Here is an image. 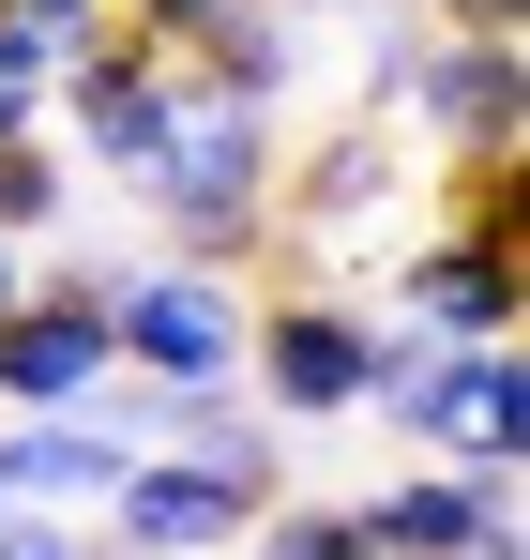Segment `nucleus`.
<instances>
[{"label": "nucleus", "mask_w": 530, "mask_h": 560, "mask_svg": "<svg viewBox=\"0 0 530 560\" xmlns=\"http://www.w3.org/2000/svg\"><path fill=\"white\" fill-rule=\"evenodd\" d=\"M273 167H288V106H243V92H182V121L152 137V228H168V258H212V273H258L273 258Z\"/></svg>", "instance_id": "obj_1"}, {"label": "nucleus", "mask_w": 530, "mask_h": 560, "mask_svg": "<svg viewBox=\"0 0 530 560\" xmlns=\"http://www.w3.org/2000/svg\"><path fill=\"white\" fill-rule=\"evenodd\" d=\"M364 409L410 440V455H454V469H530V349L516 334H394Z\"/></svg>", "instance_id": "obj_2"}, {"label": "nucleus", "mask_w": 530, "mask_h": 560, "mask_svg": "<svg viewBox=\"0 0 530 560\" xmlns=\"http://www.w3.org/2000/svg\"><path fill=\"white\" fill-rule=\"evenodd\" d=\"M379 349H394V318H364L349 288H319V273H273L258 318H243V394L303 440V424H349V409H364Z\"/></svg>", "instance_id": "obj_3"}, {"label": "nucleus", "mask_w": 530, "mask_h": 560, "mask_svg": "<svg viewBox=\"0 0 530 560\" xmlns=\"http://www.w3.org/2000/svg\"><path fill=\"white\" fill-rule=\"evenodd\" d=\"M243 318H258V288L212 258H122V288H106L122 378H168V394H243Z\"/></svg>", "instance_id": "obj_4"}, {"label": "nucleus", "mask_w": 530, "mask_h": 560, "mask_svg": "<svg viewBox=\"0 0 530 560\" xmlns=\"http://www.w3.org/2000/svg\"><path fill=\"white\" fill-rule=\"evenodd\" d=\"M379 121H410L425 167H440V152H530V61H516V31H410Z\"/></svg>", "instance_id": "obj_5"}, {"label": "nucleus", "mask_w": 530, "mask_h": 560, "mask_svg": "<svg viewBox=\"0 0 530 560\" xmlns=\"http://www.w3.org/2000/svg\"><path fill=\"white\" fill-rule=\"evenodd\" d=\"M182 92H197V77H182L168 46L106 15L77 61H61V92H46V137H61V167H106V183H137V167H152V137L182 121Z\"/></svg>", "instance_id": "obj_6"}, {"label": "nucleus", "mask_w": 530, "mask_h": 560, "mask_svg": "<svg viewBox=\"0 0 530 560\" xmlns=\"http://www.w3.org/2000/svg\"><path fill=\"white\" fill-rule=\"evenodd\" d=\"M106 288H122V258H31V303L0 318V409H91L122 378Z\"/></svg>", "instance_id": "obj_7"}, {"label": "nucleus", "mask_w": 530, "mask_h": 560, "mask_svg": "<svg viewBox=\"0 0 530 560\" xmlns=\"http://www.w3.org/2000/svg\"><path fill=\"white\" fill-rule=\"evenodd\" d=\"M410 183H425V152H410V121H334V137H303L288 167H273V228L288 243H364L379 212H410Z\"/></svg>", "instance_id": "obj_8"}, {"label": "nucleus", "mask_w": 530, "mask_h": 560, "mask_svg": "<svg viewBox=\"0 0 530 560\" xmlns=\"http://www.w3.org/2000/svg\"><path fill=\"white\" fill-rule=\"evenodd\" d=\"M243 515H258V500H243L228 469L168 455V440H137V469L91 500V530H106V546H137V560H228V546H243Z\"/></svg>", "instance_id": "obj_9"}, {"label": "nucleus", "mask_w": 530, "mask_h": 560, "mask_svg": "<svg viewBox=\"0 0 530 560\" xmlns=\"http://www.w3.org/2000/svg\"><path fill=\"white\" fill-rule=\"evenodd\" d=\"M379 318H394V334H516L530 318V258H500V243H485V228H425V243H410V258H394V288H379Z\"/></svg>", "instance_id": "obj_10"}, {"label": "nucleus", "mask_w": 530, "mask_h": 560, "mask_svg": "<svg viewBox=\"0 0 530 560\" xmlns=\"http://www.w3.org/2000/svg\"><path fill=\"white\" fill-rule=\"evenodd\" d=\"M516 500H530L516 469H454V455H410L394 485H364L349 515H364V546H379V560H470L485 530H500V515H516Z\"/></svg>", "instance_id": "obj_11"}, {"label": "nucleus", "mask_w": 530, "mask_h": 560, "mask_svg": "<svg viewBox=\"0 0 530 560\" xmlns=\"http://www.w3.org/2000/svg\"><path fill=\"white\" fill-rule=\"evenodd\" d=\"M137 469V440L106 409H0V515H91Z\"/></svg>", "instance_id": "obj_12"}, {"label": "nucleus", "mask_w": 530, "mask_h": 560, "mask_svg": "<svg viewBox=\"0 0 530 560\" xmlns=\"http://www.w3.org/2000/svg\"><path fill=\"white\" fill-rule=\"evenodd\" d=\"M106 15H46V0H0V137H31L46 92H61V61H77Z\"/></svg>", "instance_id": "obj_13"}, {"label": "nucleus", "mask_w": 530, "mask_h": 560, "mask_svg": "<svg viewBox=\"0 0 530 560\" xmlns=\"http://www.w3.org/2000/svg\"><path fill=\"white\" fill-rule=\"evenodd\" d=\"M440 228H485L500 258H530V152H440Z\"/></svg>", "instance_id": "obj_14"}, {"label": "nucleus", "mask_w": 530, "mask_h": 560, "mask_svg": "<svg viewBox=\"0 0 530 560\" xmlns=\"http://www.w3.org/2000/svg\"><path fill=\"white\" fill-rule=\"evenodd\" d=\"M228 560H379V546H364L349 500H288V485H273L258 515H243V546H228Z\"/></svg>", "instance_id": "obj_15"}, {"label": "nucleus", "mask_w": 530, "mask_h": 560, "mask_svg": "<svg viewBox=\"0 0 530 560\" xmlns=\"http://www.w3.org/2000/svg\"><path fill=\"white\" fill-rule=\"evenodd\" d=\"M61 197H77V167H61V137L31 121V137H0V243H61Z\"/></svg>", "instance_id": "obj_16"}, {"label": "nucleus", "mask_w": 530, "mask_h": 560, "mask_svg": "<svg viewBox=\"0 0 530 560\" xmlns=\"http://www.w3.org/2000/svg\"><path fill=\"white\" fill-rule=\"evenodd\" d=\"M243 15H258V0H122V31H152L182 77H197V61H212V46H228Z\"/></svg>", "instance_id": "obj_17"}, {"label": "nucleus", "mask_w": 530, "mask_h": 560, "mask_svg": "<svg viewBox=\"0 0 530 560\" xmlns=\"http://www.w3.org/2000/svg\"><path fill=\"white\" fill-rule=\"evenodd\" d=\"M0 560H91V515H0Z\"/></svg>", "instance_id": "obj_18"}, {"label": "nucleus", "mask_w": 530, "mask_h": 560, "mask_svg": "<svg viewBox=\"0 0 530 560\" xmlns=\"http://www.w3.org/2000/svg\"><path fill=\"white\" fill-rule=\"evenodd\" d=\"M410 15H425V31H516L530 46V0H410Z\"/></svg>", "instance_id": "obj_19"}, {"label": "nucleus", "mask_w": 530, "mask_h": 560, "mask_svg": "<svg viewBox=\"0 0 530 560\" xmlns=\"http://www.w3.org/2000/svg\"><path fill=\"white\" fill-rule=\"evenodd\" d=\"M31 258H46V243H0V318L31 303Z\"/></svg>", "instance_id": "obj_20"}, {"label": "nucleus", "mask_w": 530, "mask_h": 560, "mask_svg": "<svg viewBox=\"0 0 530 560\" xmlns=\"http://www.w3.org/2000/svg\"><path fill=\"white\" fill-rule=\"evenodd\" d=\"M46 15H122V0H46Z\"/></svg>", "instance_id": "obj_21"}, {"label": "nucleus", "mask_w": 530, "mask_h": 560, "mask_svg": "<svg viewBox=\"0 0 530 560\" xmlns=\"http://www.w3.org/2000/svg\"><path fill=\"white\" fill-rule=\"evenodd\" d=\"M273 15H334V0H273Z\"/></svg>", "instance_id": "obj_22"}, {"label": "nucleus", "mask_w": 530, "mask_h": 560, "mask_svg": "<svg viewBox=\"0 0 530 560\" xmlns=\"http://www.w3.org/2000/svg\"><path fill=\"white\" fill-rule=\"evenodd\" d=\"M91 560H137V546H106V530H91Z\"/></svg>", "instance_id": "obj_23"}]
</instances>
